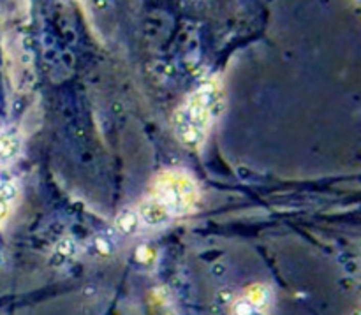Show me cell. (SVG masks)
Segmentation results:
<instances>
[{"label":"cell","instance_id":"cell-1","mask_svg":"<svg viewBox=\"0 0 361 315\" xmlns=\"http://www.w3.org/2000/svg\"><path fill=\"white\" fill-rule=\"evenodd\" d=\"M220 95L215 85L201 86L174 115V132L185 146H199L215 118Z\"/></svg>","mask_w":361,"mask_h":315},{"label":"cell","instance_id":"cell-2","mask_svg":"<svg viewBox=\"0 0 361 315\" xmlns=\"http://www.w3.org/2000/svg\"><path fill=\"white\" fill-rule=\"evenodd\" d=\"M152 195L166 206L171 217L189 213L199 201L196 182L182 171H166L159 174L153 182Z\"/></svg>","mask_w":361,"mask_h":315},{"label":"cell","instance_id":"cell-3","mask_svg":"<svg viewBox=\"0 0 361 315\" xmlns=\"http://www.w3.org/2000/svg\"><path fill=\"white\" fill-rule=\"evenodd\" d=\"M138 217H140L146 226L155 227V226H162L164 222H168L171 213L166 210V206L162 205V202H159L153 195H150L148 199H145L140 205V208H138Z\"/></svg>","mask_w":361,"mask_h":315},{"label":"cell","instance_id":"cell-4","mask_svg":"<svg viewBox=\"0 0 361 315\" xmlns=\"http://www.w3.org/2000/svg\"><path fill=\"white\" fill-rule=\"evenodd\" d=\"M138 218H140L138 217V211L125 210L117 217V220H115V227H117L118 233H122V234H132L134 231H136V227H138Z\"/></svg>","mask_w":361,"mask_h":315},{"label":"cell","instance_id":"cell-5","mask_svg":"<svg viewBox=\"0 0 361 315\" xmlns=\"http://www.w3.org/2000/svg\"><path fill=\"white\" fill-rule=\"evenodd\" d=\"M74 252H76V245H74L73 240H69V238H67V240H62L57 245V250H55V257H60L62 261H63V259L74 255Z\"/></svg>","mask_w":361,"mask_h":315},{"label":"cell","instance_id":"cell-6","mask_svg":"<svg viewBox=\"0 0 361 315\" xmlns=\"http://www.w3.org/2000/svg\"><path fill=\"white\" fill-rule=\"evenodd\" d=\"M233 312H235V315H254L256 308L247 300H238L233 306Z\"/></svg>","mask_w":361,"mask_h":315},{"label":"cell","instance_id":"cell-7","mask_svg":"<svg viewBox=\"0 0 361 315\" xmlns=\"http://www.w3.org/2000/svg\"><path fill=\"white\" fill-rule=\"evenodd\" d=\"M95 246H97L101 254H109V241L108 240H97L95 241Z\"/></svg>","mask_w":361,"mask_h":315},{"label":"cell","instance_id":"cell-8","mask_svg":"<svg viewBox=\"0 0 361 315\" xmlns=\"http://www.w3.org/2000/svg\"><path fill=\"white\" fill-rule=\"evenodd\" d=\"M0 264H2V255H0Z\"/></svg>","mask_w":361,"mask_h":315},{"label":"cell","instance_id":"cell-9","mask_svg":"<svg viewBox=\"0 0 361 315\" xmlns=\"http://www.w3.org/2000/svg\"><path fill=\"white\" fill-rule=\"evenodd\" d=\"M356 315H358V313H356Z\"/></svg>","mask_w":361,"mask_h":315}]
</instances>
